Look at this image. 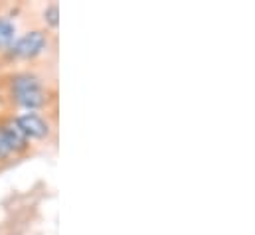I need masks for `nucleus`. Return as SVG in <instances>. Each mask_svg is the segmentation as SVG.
<instances>
[{
	"label": "nucleus",
	"mask_w": 255,
	"mask_h": 235,
	"mask_svg": "<svg viewBox=\"0 0 255 235\" xmlns=\"http://www.w3.org/2000/svg\"><path fill=\"white\" fill-rule=\"evenodd\" d=\"M46 48V36L38 30L34 32H28L24 34L22 38L14 40V44L10 46V54L14 58H24V59H30V58H36L44 52Z\"/></svg>",
	"instance_id": "f257e3e1"
},
{
	"label": "nucleus",
	"mask_w": 255,
	"mask_h": 235,
	"mask_svg": "<svg viewBox=\"0 0 255 235\" xmlns=\"http://www.w3.org/2000/svg\"><path fill=\"white\" fill-rule=\"evenodd\" d=\"M14 120L22 128V132L28 136V140L30 138H46L50 134V124L38 113H24V115L16 117Z\"/></svg>",
	"instance_id": "f03ea898"
},
{
	"label": "nucleus",
	"mask_w": 255,
	"mask_h": 235,
	"mask_svg": "<svg viewBox=\"0 0 255 235\" xmlns=\"http://www.w3.org/2000/svg\"><path fill=\"white\" fill-rule=\"evenodd\" d=\"M0 130H2V134H4V138H6V142H8L12 152H22V150L28 148V136L22 132V128L16 124V120L4 122L0 126Z\"/></svg>",
	"instance_id": "7ed1b4c3"
},
{
	"label": "nucleus",
	"mask_w": 255,
	"mask_h": 235,
	"mask_svg": "<svg viewBox=\"0 0 255 235\" xmlns=\"http://www.w3.org/2000/svg\"><path fill=\"white\" fill-rule=\"evenodd\" d=\"M16 103L24 109H28L30 113L44 107L48 103V93L44 91V87H36V89H30V91H22V93H16Z\"/></svg>",
	"instance_id": "20e7f679"
},
{
	"label": "nucleus",
	"mask_w": 255,
	"mask_h": 235,
	"mask_svg": "<svg viewBox=\"0 0 255 235\" xmlns=\"http://www.w3.org/2000/svg\"><path fill=\"white\" fill-rule=\"evenodd\" d=\"M36 87H42L40 79L36 75H30V73H20L16 77H12V93H22V91H30V89H36Z\"/></svg>",
	"instance_id": "39448f33"
},
{
	"label": "nucleus",
	"mask_w": 255,
	"mask_h": 235,
	"mask_svg": "<svg viewBox=\"0 0 255 235\" xmlns=\"http://www.w3.org/2000/svg\"><path fill=\"white\" fill-rule=\"evenodd\" d=\"M14 34H16L14 24L8 18H0V50L10 48L14 44Z\"/></svg>",
	"instance_id": "423d86ee"
},
{
	"label": "nucleus",
	"mask_w": 255,
	"mask_h": 235,
	"mask_svg": "<svg viewBox=\"0 0 255 235\" xmlns=\"http://www.w3.org/2000/svg\"><path fill=\"white\" fill-rule=\"evenodd\" d=\"M44 22L50 28H58V24H60V8H58V4H52V6H48L44 10Z\"/></svg>",
	"instance_id": "0eeeda50"
},
{
	"label": "nucleus",
	"mask_w": 255,
	"mask_h": 235,
	"mask_svg": "<svg viewBox=\"0 0 255 235\" xmlns=\"http://www.w3.org/2000/svg\"><path fill=\"white\" fill-rule=\"evenodd\" d=\"M10 154H12V150H10L6 138H4V134H2V130H0V160L6 158V156H10Z\"/></svg>",
	"instance_id": "6e6552de"
}]
</instances>
